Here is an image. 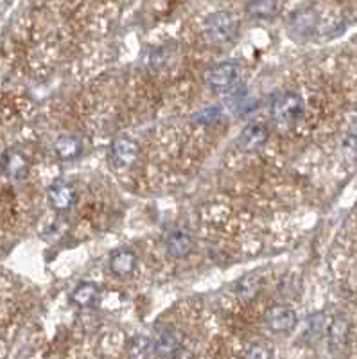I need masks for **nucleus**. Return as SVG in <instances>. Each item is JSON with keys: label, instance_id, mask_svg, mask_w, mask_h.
Here are the masks:
<instances>
[{"label": "nucleus", "instance_id": "obj_11", "mask_svg": "<svg viewBox=\"0 0 357 359\" xmlns=\"http://www.w3.org/2000/svg\"><path fill=\"white\" fill-rule=\"evenodd\" d=\"M262 288V279L257 273H248L235 284V294L241 302L248 303L255 299Z\"/></svg>", "mask_w": 357, "mask_h": 359}, {"label": "nucleus", "instance_id": "obj_6", "mask_svg": "<svg viewBox=\"0 0 357 359\" xmlns=\"http://www.w3.org/2000/svg\"><path fill=\"white\" fill-rule=\"evenodd\" d=\"M268 128L262 126V124H250L242 130V133L237 139V146L241 148L242 151H257L260 150L262 146L268 142Z\"/></svg>", "mask_w": 357, "mask_h": 359}, {"label": "nucleus", "instance_id": "obj_3", "mask_svg": "<svg viewBox=\"0 0 357 359\" xmlns=\"http://www.w3.org/2000/svg\"><path fill=\"white\" fill-rule=\"evenodd\" d=\"M241 76V65L237 61H223L210 67L203 76V81L212 90H227L237 83Z\"/></svg>", "mask_w": 357, "mask_h": 359}, {"label": "nucleus", "instance_id": "obj_1", "mask_svg": "<svg viewBox=\"0 0 357 359\" xmlns=\"http://www.w3.org/2000/svg\"><path fill=\"white\" fill-rule=\"evenodd\" d=\"M271 113L275 121L282 126H297L306 115V101L300 93L286 92L275 99Z\"/></svg>", "mask_w": 357, "mask_h": 359}, {"label": "nucleus", "instance_id": "obj_15", "mask_svg": "<svg viewBox=\"0 0 357 359\" xmlns=\"http://www.w3.org/2000/svg\"><path fill=\"white\" fill-rule=\"evenodd\" d=\"M180 347H181L180 340H178L176 334H172V332H163L162 336L158 338L154 349H157L158 356H171L172 358V354H174Z\"/></svg>", "mask_w": 357, "mask_h": 359}, {"label": "nucleus", "instance_id": "obj_13", "mask_svg": "<svg viewBox=\"0 0 357 359\" xmlns=\"http://www.w3.org/2000/svg\"><path fill=\"white\" fill-rule=\"evenodd\" d=\"M99 294H101V290H99L97 284H92V282H83L79 284L74 291H72V300L74 303L81 305V308H90L93 303L99 300Z\"/></svg>", "mask_w": 357, "mask_h": 359}, {"label": "nucleus", "instance_id": "obj_8", "mask_svg": "<svg viewBox=\"0 0 357 359\" xmlns=\"http://www.w3.org/2000/svg\"><path fill=\"white\" fill-rule=\"evenodd\" d=\"M74 187L67 183H56L49 189V201L56 210H69L76 203Z\"/></svg>", "mask_w": 357, "mask_h": 359}, {"label": "nucleus", "instance_id": "obj_7", "mask_svg": "<svg viewBox=\"0 0 357 359\" xmlns=\"http://www.w3.org/2000/svg\"><path fill=\"white\" fill-rule=\"evenodd\" d=\"M192 248H194V241L187 232L174 230V232L169 233L168 253L172 259H183V257H187L192 252Z\"/></svg>", "mask_w": 357, "mask_h": 359}, {"label": "nucleus", "instance_id": "obj_5", "mask_svg": "<svg viewBox=\"0 0 357 359\" xmlns=\"http://www.w3.org/2000/svg\"><path fill=\"white\" fill-rule=\"evenodd\" d=\"M139 157V144L128 137L113 140L112 144V162L117 169H128L137 162Z\"/></svg>", "mask_w": 357, "mask_h": 359}, {"label": "nucleus", "instance_id": "obj_16", "mask_svg": "<svg viewBox=\"0 0 357 359\" xmlns=\"http://www.w3.org/2000/svg\"><path fill=\"white\" fill-rule=\"evenodd\" d=\"M246 358H271V350L266 345H251L248 347V352H246Z\"/></svg>", "mask_w": 357, "mask_h": 359}, {"label": "nucleus", "instance_id": "obj_10", "mask_svg": "<svg viewBox=\"0 0 357 359\" xmlns=\"http://www.w3.org/2000/svg\"><path fill=\"white\" fill-rule=\"evenodd\" d=\"M348 336H350V323H348V320L343 316H336L329 325L330 349H345V345L348 343Z\"/></svg>", "mask_w": 357, "mask_h": 359}, {"label": "nucleus", "instance_id": "obj_17", "mask_svg": "<svg viewBox=\"0 0 357 359\" xmlns=\"http://www.w3.org/2000/svg\"><path fill=\"white\" fill-rule=\"evenodd\" d=\"M23 169H25V159H22V157H16L14 160H10V171L13 174L22 173Z\"/></svg>", "mask_w": 357, "mask_h": 359}, {"label": "nucleus", "instance_id": "obj_4", "mask_svg": "<svg viewBox=\"0 0 357 359\" xmlns=\"http://www.w3.org/2000/svg\"><path fill=\"white\" fill-rule=\"evenodd\" d=\"M264 322L269 331L289 332L297 327L298 316L288 305H275V308L268 309V313L264 314Z\"/></svg>", "mask_w": 357, "mask_h": 359}, {"label": "nucleus", "instance_id": "obj_2", "mask_svg": "<svg viewBox=\"0 0 357 359\" xmlns=\"http://www.w3.org/2000/svg\"><path fill=\"white\" fill-rule=\"evenodd\" d=\"M235 19L228 13H214L205 22V36L212 43H228L232 42L237 34Z\"/></svg>", "mask_w": 357, "mask_h": 359}, {"label": "nucleus", "instance_id": "obj_9", "mask_svg": "<svg viewBox=\"0 0 357 359\" xmlns=\"http://www.w3.org/2000/svg\"><path fill=\"white\" fill-rule=\"evenodd\" d=\"M137 268V257L130 250H117L110 257V270L117 277H130Z\"/></svg>", "mask_w": 357, "mask_h": 359}, {"label": "nucleus", "instance_id": "obj_14", "mask_svg": "<svg viewBox=\"0 0 357 359\" xmlns=\"http://www.w3.org/2000/svg\"><path fill=\"white\" fill-rule=\"evenodd\" d=\"M279 11L277 0H251L248 4V13L255 19H271Z\"/></svg>", "mask_w": 357, "mask_h": 359}, {"label": "nucleus", "instance_id": "obj_12", "mask_svg": "<svg viewBox=\"0 0 357 359\" xmlns=\"http://www.w3.org/2000/svg\"><path fill=\"white\" fill-rule=\"evenodd\" d=\"M56 154L61 160H74L78 159L81 151H83V142L76 135H61L54 144Z\"/></svg>", "mask_w": 357, "mask_h": 359}]
</instances>
